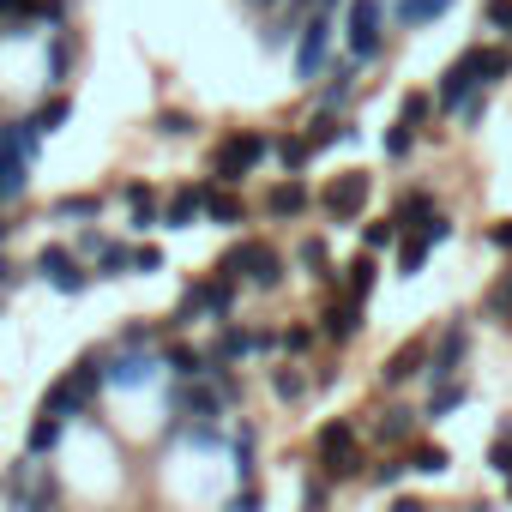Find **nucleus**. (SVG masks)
Listing matches in <instances>:
<instances>
[{
    "mask_svg": "<svg viewBox=\"0 0 512 512\" xmlns=\"http://www.w3.org/2000/svg\"><path fill=\"white\" fill-rule=\"evenodd\" d=\"M266 151H272L266 133H229V139L211 151V175H217L223 187H235V181H247L253 163H266Z\"/></svg>",
    "mask_w": 512,
    "mask_h": 512,
    "instance_id": "obj_1",
    "label": "nucleus"
},
{
    "mask_svg": "<svg viewBox=\"0 0 512 512\" xmlns=\"http://www.w3.org/2000/svg\"><path fill=\"white\" fill-rule=\"evenodd\" d=\"M223 272H241L247 284H278L284 278V260H278V253L272 247H260V241H235L229 253H223Z\"/></svg>",
    "mask_w": 512,
    "mask_h": 512,
    "instance_id": "obj_2",
    "label": "nucleus"
},
{
    "mask_svg": "<svg viewBox=\"0 0 512 512\" xmlns=\"http://www.w3.org/2000/svg\"><path fill=\"white\" fill-rule=\"evenodd\" d=\"M326 49H332V19L326 13H308V25H302V43H296V79H320L326 73Z\"/></svg>",
    "mask_w": 512,
    "mask_h": 512,
    "instance_id": "obj_3",
    "label": "nucleus"
},
{
    "mask_svg": "<svg viewBox=\"0 0 512 512\" xmlns=\"http://www.w3.org/2000/svg\"><path fill=\"white\" fill-rule=\"evenodd\" d=\"M320 452H326V470L332 476H356L362 470V452H356V428L350 422H326L320 428Z\"/></svg>",
    "mask_w": 512,
    "mask_h": 512,
    "instance_id": "obj_4",
    "label": "nucleus"
},
{
    "mask_svg": "<svg viewBox=\"0 0 512 512\" xmlns=\"http://www.w3.org/2000/svg\"><path fill=\"white\" fill-rule=\"evenodd\" d=\"M37 272H43V278H49V284H55L61 296H79V290L91 284V272H85V266L73 260L67 247H43V253H37Z\"/></svg>",
    "mask_w": 512,
    "mask_h": 512,
    "instance_id": "obj_5",
    "label": "nucleus"
},
{
    "mask_svg": "<svg viewBox=\"0 0 512 512\" xmlns=\"http://www.w3.org/2000/svg\"><path fill=\"white\" fill-rule=\"evenodd\" d=\"M362 199H368V175H362V169H344L338 181H326V187H320V205H326L332 217H356V211H362Z\"/></svg>",
    "mask_w": 512,
    "mask_h": 512,
    "instance_id": "obj_6",
    "label": "nucleus"
},
{
    "mask_svg": "<svg viewBox=\"0 0 512 512\" xmlns=\"http://www.w3.org/2000/svg\"><path fill=\"white\" fill-rule=\"evenodd\" d=\"M350 55L356 61L380 55V0H356L350 7Z\"/></svg>",
    "mask_w": 512,
    "mask_h": 512,
    "instance_id": "obj_7",
    "label": "nucleus"
},
{
    "mask_svg": "<svg viewBox=\"0 0 512 512\" xmlns=\"http://www.w3.org/2000/svg\"><path fill=\"white\" fill-rule=\"evenodd\" d=\"M85 404H91V392H85V380H79V368H73V374H61V380L49 386L43 416H67V410H85Z\"/></svg>",
    "mask_w": 512,
    "mask_h": 512,
    "instance_id": "obj_8",
    "label": "nucleus"
},
{
    "mask_svg": "<svg viewBox=\"0 0 512 512\" xmlns=\"http://www.w3.org/2000/svg\"><path fill=\"white\" fill-rule=\"evenodd\" d=\"M458 356H464V332H458V326H452V332H446V338H440V350H434V356H428V374H434V380H440V386H452V368H458Z\"/></svg>",
    "mask_w": 512,
    "mask_h": 512,
    "instance_id": "obj_9",
    "label": "nucleus"
},
{
    "mask_svg": "<svg viewBox=\"0 0 512 512\" xmlns=\"http://www.w3.org/2000/svg\"><path fill=\"white\" fill-rule=\"evenodd\" d=\"M428 368V344H404V350H392V362H386V386H404L410 374H422Z\"/></svg>",
    "mask_w": 512,
    "mask_h": 512,
    "instance_id": "obj_10",
    "label": "nucleus"
},
{
    "mask_svg": "<svg viewBox=\"0 0 512 512\" xmlns=\"http://www.w3.org/2000/svg\"><path fill=\"white\" fill-rule=\"evenodd\" d=\"M199 211H205V193H199V187H181V193L169 199V211H163V223H169V229H187V223H193Z\"/></svg>",
    "mask_w": 512,
    "mask_h": 512,
    "instance_id": "obj_11",
    "label": "nucleus"
},
{
    "mask_svg": "<svg viewBox=\"0 0 512 512\" xmlns=\"http://www.w3.org/2000/svg\"><path fill=\"white\" fill-rule=\"evenodd\" d=\"M464 61H470V73H476V85H494V79H506V67H512L500 49H470Z\"/></svg>",
    "mask_w": 512,
    "mask_h": 512,
    "instance_id": "obj_12",
    "label": "nucleus"
},
{
    "mask_svg": "<svg viewBox=\"0 0 512 512\" xmlns=\"http://www.w3.org/2000/svg\"><path fill=\"white\" fill-rule=\"evenodd\" d=\"M266 205H272L278 217H296V211H308V187H302V181H278V187L266 193Z\"/></svg>",
    "mask_w": 512,
    "mask_h": 512,
    "instance_id": "obj_13",
    "label": "nucleus"
},
{
    "mask_svg": "<svg viewBox=\"0 0 512 512\" xmlns=\"http://www.w3.org/2000/svg\"><path fill=\"white\" fill-rule=\"evenodd\" d=\"M428 247H434V241H428V235H422V229H416V235H404V241H398V266H404V278H416V272H422V266H428Z\"/></svg>",
    "mask_w": 512,
    "mask_h": 512,
    "instance_id": "obj_14",
    "label": "nucleus"
},
{
    "mask_svg": "<svg viewBox=\"0 0 512 512\" xmlns=\"http://www.w3.org/2000/svg\"><path fill=\"white\" fill-rule=\"evenodd\" d=\"M446 7H452V0H398V19H404V25L416 31V25H434V19H440Z\"/></svg>",
    "mask_w": 512,
    "mask_h": 512,
    "instance_id": "obj_15",
    "label": "nucleus"
},
{
    "mask_svg": "<svg viewBox=\"0 0 512 512\" xmlns=\"http://www.w3.org/2000/svg\"><path fill=\"white\" fill-rule=\"evenodd\" d=\"M247 350H266V338H260V332L229 326V332H223V344H217V356H223V362H229V356H247Z\"/></svg>",
    "mask_w": 512,
    "mask_h": 512,
    "instance_id": "obj_16",
    "label": "nucleus"
},
{
    "mask_svg": "<svg viewBox=\"0 0 512 512\" xmlns=\"http://www.w3.org/2000/svg\"><path fill=\"white\" fill-rule=\"evenodd\" d=\"M115 380H121V386H145V380H151V356H121V362H115Z\"/></svg>",
    "mask_w": 512,
    "mask_h": 512,
    "instance_id": "obj_17",
    "label": "nucleus"
},
{
    "mask_svg": "<svg viewBox=\"0 0 512 512\" xmlns=\"http://www.w3.org/2000/svg\"><path fill=\"white\" fill-rule=\"evenodd\" d=\"M374 272H380V266L368 260V253H356V260H350V290H356L362 302H368V290H374Z\"/></svg>",
    "mask_w": 512,
    "mask_h": 512,
    "instance_id": "obj_18",
    "label": "nucleus"
},
{
    "mask_svg": "<svg viewBox=\"0 0 512 512\" xmlns=\"http://www.w3.org/2000/svg\"><path fill=\"white\" fill-rule=\"evenodd\" d=\"M205 211H211L217 223H241V199H235V193H205Z\"/></svg>",
    "mask_w": 512,
    "mask_h": 512,
    "instance_id": "obj_19",
    "label": "nucleus"
},
{
    "mask_svg": "<svg viewBox=\"0 0 512 512\" xmlns=\"http://www.w3.org/2000/svg\"><path fill=\"white\" fill-rule=\"evenodd\" d=\"M169 368H175L181 380H193V374H205V356H199V350H187V344H175V350H169Z\"/></svg>",
    "mask_w": 512,
    "mask_h": 512,
    "instance_id": "obj_20",
    "label": "nucleus"
},
{
    "mask_svg": "<svg viewBox=\"0 0 512 512\" xmlns=\"http://www.w3.org/2000/svg\"><path fill=\"white\" fill-rule=\"evenodd\" d=\"M410 464H416V470H428V476H440V470H446V452H440L434 440H422V446L410 452Z\"/></svg>",
    "mask_w": 512,
    "mask_h": 512,
    "instance_id": "obj_21",
    "label": "nucleus"
},
{
    "mask_svg": "<svg viewBox=\"0 0 512 512\" xmlns=\"http://www.w3.org/2000/svg\"><path fill=\"white\" fill-rule=\"evenodd\" d=\"M338 139H350V127H338V121H320V127H308V145H314V151H326V145H338Z\"/></svg>",
    "mask_w": 512,
    "mask_h": 512,
    "instance_id": "obj_22",
    "label": "nucleus"
},
{
    "mask_svg": "<svg viewBox=\"0 0 512 512\" xmlns=\"http://www.w3.org/2000/svg\"><path fill=\"white\" fill-rule=\"evenodd\" d=\"M410 428H416V410H386V422H380V434H386V440H404Z\"/></svg>",
    "mask_w": 512,
    "mask_h": 512,
    "instance_id": "obj_23",
    "label": "nucleus"
},
{
    "mask_svg": "<svg viewBox=\"0 0 512 512\" xmlns=\"http://www.w3.org/2000/svg\"><path fill=\"white\" fill-rule=\"evenodd\" d=\"M308 151H314L308 139H278V157H284V169H302V163H308Z\"/></svg>",
    "mask_w": 512,
    "mask_h": 512,
    "instance_id": "obj_24",
    "label": "nucleus"
},
{
    "mask_svg": "<svg viewBox=\"0 0 512 512\" xmlns=\"http://www.w3.org/2000/svg\"><path fill=\"white\" fill-rule=\"evenodd\" d=\"M272 386H278V398H302V392H308V380H302L296 368H278V374H272Z\"/></svg>",
    "mask_w": 512,
    "mask_h": 512,
    "instance_id": "obj_25",
    "label": "nucleus"
},
{
    "mask_svg": "<svg viewBox=\"0 0 512 512\" xmlns=\"http://www.w3.org/2000/svg\"><path fill=\"white\" fill-rule=\"evenodd\" d=\"M133 266V247H103V278H121Z\"/></svg>",
    "mask_w": 512,
    "mask_h": 512,
    "instance_id": "obj_26",
    "label": "nucleus"
},
{
    "mask_svg": "<svg viewBox=\"0 0 512 512\" xmlns=\"http://www.w3.org/2000/svg\"><path fill=\"white\" fill-rule=\"evenodd\" d=\"M55 434H61V416H43V422H37V434H31V452H49V446H55Z\"/></svg>",
    "mask_w": 512,
    "mask_h": 512,
    "instance_id": "obj_27",
    "label": "nucleus"
},
{
    "mask_svg": "<svg viewBox=\"0 0 512 512\" xmlns=\"http://www.w3.org/2000/svg\"><path fill=\"white\" fill-rule=\"evenodd\" d=\"M344 97H350V67H338V73H332V85H326V109H338Z\"/></svg>",
    "mask_w": 512,
    "mask_h": 512,
    "instance_id": "obj_28",
    "label": "nucleus"
},
{
    "mask_svg": "<svg viewBox=\"0 0 512 512\" xmlns=\"http://www.w3.org/2000/svg\"><path fill=\"white\" fill-rule=\"evenodd\" d=\"M157 133H175V139H181V133H193V121H187L181 109H163V115H157Z\"/></svg>",
    "mask_w": 512,
    "mask_h": 512,
    "instance_id": "obj_29",
    "label": "nucleus"
},
{
    "mask_svg": "<svg viewBox=\"0 0 512 512\" xmlns=\"http://www.w3.org/2000/svg\"><path fill=\"white\" fill-rule=\"evenodd\" d=\"M55 217H97V199H85V193H79V199H61Z\"/></svg>",
    "mask_w": 512,
    "mask_h": 512,
    "instance_id": "obj_30",
    "label": "nucleus"
},
{
    "mask_svg": "<svg viewBox=\"0 0 512 512\" xmlns=\"http://www.w3.org/2000/svg\"><path fill=\"white\" fill-rule=\"evenodd\" d=\"M452 404H464V386H440V392H434V404H428V416H446Z\"/></svg>",
    "mask_w": 512,
    "mask_h": 512,
    "instance_id": "obj_31",
    "label": "nucleus"
},
{
    "mask_svg": "<svg viewBox=\"0 0 512 512\" xmlns=\"http://www.w3.org/2000/svg\"><path fill=\"white\" fill-rule=\"evenodd\" d=\"M302 266H314L320 278H332V272H326V266H332V260H326V241H308V247H302Z\"/></svg>",
    "mask_w": 512,
    "mask_h": 512,
    "instance_id": "obj_32",
    "label": "nucleus"
},
{
    "mask_svg": "<svg viewBox=\"0 0 512 512\" xmlns=\"http://www.w3.org/2000/svg\"><path fill=\"white\" fill-rule=\"evenodd\" d=\"M410 151V121H398L392 133H386V157H404Z\"/></svg>",
    "mask_w": 512,
    "mask_h": 512,
    "instance_id": "obj_33",
    "label": "nucleus"
},
{
    "mask_svg": "<svg viewBox=\"0 0 512 512\" xmlns=\"http://www.w3.org/2000/svg\"><path fill=\"white\" fill-rule=\"evenodd\" d=\"M326 332H332V338H350V332H356V308H338V314L326 320Z\"/></svg>",
    "mask_w": 512,
    "mask_h": 512,
    "instance_id": "obj_34",
    "label": "nucleus"
},
{
    "mask_svg": "<svg viewBox=\"0 0 512 512\" xmlns=\"http://www.w3.org/2000/svg\"><path fill=\"white\" fill-rule=\"evenodd\" d=\"M488 25L494 31H512V0H488Z\"/></svg>",
    "mask_w": 512,
    "mask_h": 512,
    "instance_id": "obj_35",
    "label": "nucleus"
},
{
    "mask_svg": "<svg viewBox=\"0 0 512 512\" xmlns=\"http://www.w3.org/2000/svg\"><path fill=\"white\" fill-rule=\"evenodd\" d=\"M67 115H73V109H67V103H49V109H43V115H37V127H43V133H55V127H61V121H67Z\"/></svg>",
    "mask_w": 512,
    "mask_h": 512,
    "instance_id": "obj_36",
    "label": "nucleus"
},
{
    "mask_svg": "<svg viewBox=\"0 0 512 512\" xmlns=\"http://www.w3.org/2000/svg\"><path fill=\"white\" fill-rule=\"evenodd\" d=\"M392 241H398V217H392V223H374V229H368V247H392Z\"/></svg>",
    "mask_w": 512,
    "mask_h": 512,
    "instance_id": "obj_37",
    "label": "nucleus"
},
{
    "mask_svg": "<svg viewBox=\"0 0 512 512\" xmlns=\"http://www.w3.org/2000/svg\"><path fill=\"white\" fill-rule=\"evenodd\" d=\"M133 266H139V272H157L163 253H157V247H133Z\"/></svg>",
    "mask_w": 512,
    "mask_h": 512,
    "instance_id": "obj_38",
    "label": "nucleus"
},
{
    "mask_svg": "<svg viewBox=\"0 0 512 512\" xmlns=\"http://www.w3.org/2000/svg\"><path fill=\"white\" fill-rule=\"evenodd\" d=\"M422 115H428V97H404V121H410V127H416V121H422Z\"/></svg>",
    "mask_w": 512,
    "mask_h": 512,
    "instance_id": "obj_39",
    "label": "nucleus"
},
{
    "mask_svg": "<svg viewBox=\"0 0 512 512\" xmlns=\"http://www.w3.org/2000/svg\"><path fill=\"white\" fill-rule=\"evenodd\" d=\"M488 241H494V247H506V253H512V223H494V229H488Z\"/></svg>",
    "mask_w": 512,
    "mask_h": 512,
    "instance_id": "obj_40",
    "label": "nucleus"
},
{
    "mask_svg": "<svg viewBox=\"0 0 512 512\" xmlns=\"http://www.w3.org/2000/svg\"><path fill=\"white\" fill-rule=\"evenodd\" d=\"M229 512H260V500H253V494H235V500H229Z\"/></svg>",
    "mask_w": 512,
    "mask_h": 512,
    "instance_id": "obj_41",
    "label": "nucleus"
},
{
    "mask_svg": "<svg viewBox=\"0 0 512 512\" xmlns=\"http://www.w3.org/2000/svg\"><path fill=\"white\" fill-rule=\"evenodd\" d=\"M494 308H506V314H512V278H506V284L494 290Z\"/></svg>",
    "mask_w": 512,
    "mask_h": 512,
    "instance_id": "obj_42",
    "label": "nucleus"
},
{
    "mask_svg": "<svg viewBox=\"0 0 512 512\" xmlns=\"http://www.w3.org/2000/svg\"><path fill=\"white\" fill-rule=\"evenodd\" d=\"M19 278H25L19 266H7V260H0V284H19Z\"/></svg>",
    "mask_w": 512,
    "mask_h": 512,
    "instance_id": "obj_43",
    "label": "nucleus"
},
{
    "mask_svg": "<svg viewBox=\"0 0 512 512\" xmlns=\"http://www.w3.org/2000/svg\"><path fill=\"white\" fill-rule=\"evenodd\" d=\"M392 512H428V506H422V500H398Z\"/></svg>",
    "mask_w": 512,
    "mask_h": 512,
    "instance_id": "obj_44",
    "label": "nucleus"
},
{
    "mask_svg": "<svg viewBox=\"0 0 512 512\" xmlns=\"http://www.w3.org/2000/svg\"><path fill=\"white\" fill-rule=\"evenodd\" d=\"M338 7V0H308V13H332Z\"/></svg>",
    "mask_w": 512,
    "mask_h": 512,
    "instance_id": "obj_45",
    "label": "nucleus"
},
{
    "mask_svg": "<svg viewBox=\"0 0 512 512\" xmlns=\"http://www.w3.org/2000/svg\"><path fill=\"white\" fill-rule=\"evenodd\" d=\"M7 235H13V223H7V217H0V241H7Z\"/></svg>",
    "mask_w": 512,
    "mask_h": 512,
    "instance_id": "obj_46",
    "label": "nucleus"
},
{
    "mask_svg": "<svg viewBox=\"0 0 512 512\" xmlns=\"http://www.w3.org/2000/svg\"><path fill=\"white\" fill-rule=\"evenodd\" d=\"M253 7H278V0H253Z\"/></svg>",
    "mask_w": 512,
    "mask_h": 512,
    "instance_id": "obj_47",
    "label": "nucleus"
}]
</instances>
